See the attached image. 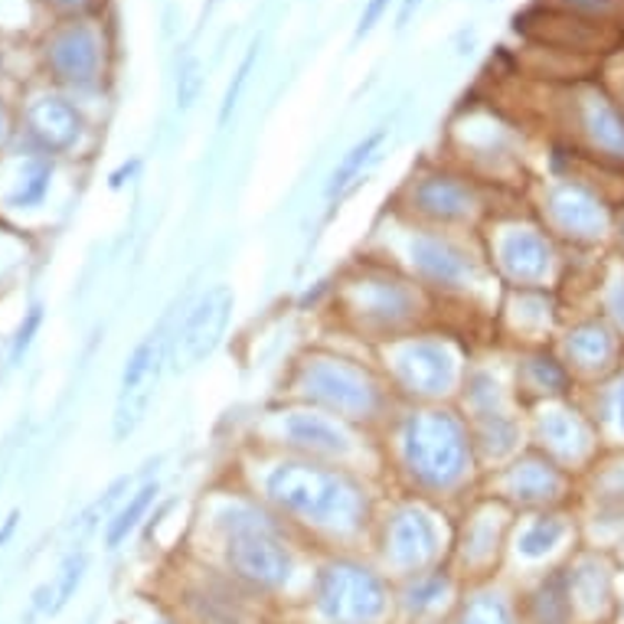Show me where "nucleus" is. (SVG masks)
<instances>
[{
  "label": "nucleus",
  "instance_id": "1",
  "mask_svg": "<svg viewBox=\"0 0 624 624\" xmlns=\"http://www.w3.org/2000/svg\"><path fill=\"white\" fill-rule=\"evenodd\" d=\"M268 494L285 510L324 526H354L364 510L360 491L347 478L311 464L275 468L268 474Z\"/></svg>",
  "mask_w": 624,
  "mask_h": 624
},
{
  "label": "nucleus",
  "instance_id": "2",
  "mask_svg": "<svg viewBox=\"0 0 624 624\" xmlns=\"http://www.w3.org/2000/svg\"><path fill=\"white\" fill-rule=\"evenodd\" d=\"M406 464L429 488H451L468 468V438L448 412H422L406 426Z\"/></svg>",
  "mask_w": 624,
  "mask_h": 624
},
{
  "label": "nucleus",
  "instance_id": "3",
  "mask_svg": "<svg viewBox=\"0 0 624 624\" xmlns=\"http://www.w3.org/2000/svg\"><path fill=\"white\" fill-rule=\"evenodd\" d=\"M229 565L255 585L278 589L291 575V556L288 550L272 536V530L249 510H229Z\"/></svg>",
  "mask_w": 624,
  "mask_h": 624
},
{
  "label": "nucleus",
  "instance_id": "4",
  "mask_svg": "<svg viewBox=\"0 0 624 624\" xmlns=\"http://www.w3.org/2000/svg\"><path fill=\"white\" fill-rule=\"evenodd\" d=\"M317 608L327 622L370 624L386 608V589L370 569L337 562L317 579Z\"/></svg>",
  "mask_w": 624,
  "mask_h": 624
},
{
  "label": "nucleus",
  "instance_id": "5",
  "mask_svg": "<svg viewBox=\"0 0 624 624\" xmlns=\"http://www.w3.org/2000/svg\"><path fill=\"white\" fill-rule=\"evenodd\" d=\"M233 301H236L233 291L226 285H216L190 308L184 327L177 330V340H174V367L181 374L200 367L219 347L233 317Z\"/></svg>",
  "mask_w": 624,
  "mask_h": 624
},
{
  "label": "nucleus",
  "instance_id": "6",
  "mask_svg": "<svg viewBox=\"0 0 624 624\" xmlns=\"http://www.w3.org/2000/svg\"><path fill=\"white\" fill-rule=\"evenodd\" d=\"M161 357H164V340L151 334L131 357H127L125 374H122V392H119V412H115V438H125L134 432V426L144 419L154 386L161 376Z\"/></svg>",
  "mask_w": 624,
  "mask_h": 624
},
{
  "label": "nucleus",
  "instance_id": "7",
  "mask_svg": "<svg viewBox=\"0 0 624 624\" xmlns=\"http://www.w3.org/2000/svg\"><path fill=\"white\" fill-rule=\"evenodd\" d=\"M308 396L320 399L337 412H370L376 402L374 382L350 364L340 360H317L305 374Z\"/></svg>",
  "mask_w": 624,
  "mask_h": 624
},
{
  "label": "nucleus",
  "instance_id": "8",
  "mask_svg": "<svg viewBox=\"0 0 624 624\" xmlns=\"http://www.w3.org/2000/svg\"><path fill=\"white\" fill-rule=\"evenodd\" d=\"M438 533L422 510H402L389 526V556L402 569H419L436 556Z\"/></svg>",
  "mask_w": 624,
  "mask_h": 624
},
{
  "label": "nucleus",
  "instance_id": "9",
  "mask_svg": "<svg viewBox=\"0 0 624 624\" xmlns=\"http://www.w3.org/2000/svg\"><path fill=\"white\" fill-rule=\"evenodd\" d=\"M399 374L402 382L412 392L422 396H436V392H448L454 382V360L436 347V344H416L409 350L399 354Z\"/></svg>",
  "mask_w": 624,
  "mask_h": 624
},
{
  "label": "nucleus",
  "instance_id": "10",
  "mask_svg": "<svg viewBox=\"0 0 624 624\" xmlns=\"http://www.w3.org/2000/svg\"><path fill=\"white\" fill-rule=\"evenodd\" d=\"M553 206V216L565 233H575V236H595L602 233L605 226V209L602 203L585 193L582 187H560L550 200Z\"/></svg>",
  "mask_w": 624,
  "mask_h": 624
},
{
  "label": "nucleus",
  "instance_id": "11",
  "mask_svg": "<svg viewBox=\"0 0 624 624\" xmlns=\"http://www.w3.org/2000/svg\"><path fill=\"white\" fill-rule=\"evenodd\" d=\"M500 262L513 282H540L550 272V246L533 233H510L500 246Z\"/></svg>",
  "mask_w": 624,
  "mask_h": 624
},
{
  "label": "nucleus",
  "instance_id": "12",
  "mask_svg": "<svg viewBox=\"0 0 624 624\" xmlns=\"http://www.w3.org/2000/svg\"><path fill=\"white\" fill-rule=\"evenodd\" d=\"M288 438L308 451H317V454H344L350 451V441L347 436L324 416H305V412H295L285 426Z\"/></svg>",
  "mask_w": 624,
  "mask_h": 624
},
{
  "label": "nucleus",
  "instance_id": "13",
  "mask_svg": "<svg viewBox=\"0 0 624 624\" xmlns=\"http://www.w3.org/2000/svg\"><path fill=\"white\" fill-rule=\"evenodd\" d=\"M412 258H416V265L429 278H436L441 285H458V282L468 278L464 255L454 249V246L441 243V239H416L412 243Z\"/></svg>",
  "mask_w": 624,
  "mask_h": 624
},
{
  "label": "nucleus",
  "instance_id": "14",
  "mask_svg": "<svg viewBox=\"0 0 624 624\" xmlns=\"http://www.w3.org/2000/svg\"><path fill=\"white\" fill-rule=\"evenodd\" d=\"M382 141H386V131H374L370 137H364L344 161H340V167L330 174V184H327V200H334V196H344L347 190L354 187V184H360L367 174H370V167H374L376 161H379V151H382Z\"/></svg>",
  "mask_w": 624,
  "mask_h": 624
},
{
  "label": "nucleus",
  "instance_id": "15",
  "mask_svg": "<svg viewBox=\"0 0 624 624\" xmlns=\"http://www.w3.org/2000/svg\"><path fill=\"white\" fill-rule=\"evenodd\" d=\"M416 203L422 213H429L436 219H461L471 209L468 190L454 181H441V177H432L416 190Z\"/></svg>",
  "mask_w": 624,
  "mask_h": 624
},
{
  "label": "nucleus",
  "instance_id": "16",
  "mask_svg": "<svg viewBox=\"0 0 624 624\" xmlns=\"http://www.w3.org/2000/svg\"><path fill=\"white\" fill-rule=\"evenodd\" d=\"M37 137L47 144V147H69L79 134V119L75 112L63 105V102H43L33 109L30 115Z\"/></svg>",
  "mask_w": 624,
  "mask_h": 624
},
{
  "label": "nucleus",
  "instance_id": "17",
  "mask_svg": "<svg viewBox=\"0 0 624 624\" xmlns=\"http://www.w3.org/2000/svg\"><path fill=\"white\" fill-rule=\"evenodd\" d=\"M507 484L520 500H550L560 494V474L543 461H523L510 471Z\"/></svg>",
  "mask_w": 624,
  "mask_h": 624
},
{
  "label": "nucleus",
  "instance_id": "18",
  "mask_svg": "<svg viewBox=\"0 0 624 624\" xmlns=\"http://www.w3.org/2000/svg\"><path fill=\"white\" fill-rule=\"evenodd\" d=\"M540 432L550 441V448L565 454V458H579V454L585 451V441H589L582 422L572 419L569 412H550V416L543 419Z\"/></svg>",
  "mask_w": 624,
  "mask_h": 624
},
{
  "label": "nucleus",
  "instance_id": "19",
  "mask_svg": "<svg viewBox=\"0 0 624 624\" xmlns=\"http://www.w3.org/2000/svg\"><path fill=\"white\" fill-rule=\"evenodd\" d=\"M569 357L582 367H602L612 357V337L599 324L579 327L569 337Z\"/></svg>",
  "mask_w": 624,
  "mask_h": 624
},
{
  "label": "nucleus",
  "instance_id": "20",
  "mask_svg": "<svg viewBox=\"0 0 624 624\" xmlns=\"http://www.w3.org/2000/svg\"><path fill=\"white\" fill-rule=\"evenodd\" d=\"M533 608H536V622L540 624L569 622V608H572V589L565 585V579H562V575H553V579H550V582L540 589V595H536Z\"/></svg>",
  "mask_w": 624,
  "mask_h": 624
},
{
  "label": "nucleus",
  "instance_id": "21",
  "mask_svg": "<svg viewBox=\"0 0 624 624\" xmlns=\"http://www.w3.org/2000/svg\"><path fill=\"white\" fill-rule=\"evenodd\" d=\"M57 65L63 69L69 79L82 75V72H92L95 65V47L89 40V33H69L57 43Z\"/></svg>",
  "mask_w": 624,
  "mask_h": 624
},
{
  "label": "nucleus",
  "instance_id": "22",
  "mask_svg": "<svg viewBox=\"0 0 624 624\" xmlns=\"http://www.w3.org/2000/svg\"><path fill=\"white\" fill-rule=\"evenodd\" d=\"M157 498V484L151 481V484H144L134 498L127 500L125 507H122V513L112 520V526H109V533H105V543L109 546H119L122 540H127V533L141 523V516L147 513V507H151V500Z\"/></svg>",
  "mask_w": 624,
  "mask_h": 624
},
{
  "label": "nucleus",
  "instance_id": "23",
  "mask_svg": "<svg viewBox=\"0 0 624 624\" xmlns=\"http://www.w3.org/2000/svg\"><path fill=\"white\" fill-rule=\"evenodd\" d=\"M569 589L575 592V599H579L585 608H599V605H605V599H608V575H605L602 565L585 562V565L572 575Z\"/></svg>",
  "mask_w": 624,
  "mask_h": 624
},
{
  "label": "nucleus",
  "instance_id": "24",
  "mask_svg": "<svg viewBox=\"0 0 624 624\" xmlns=\"http://www.w3.org/2000/svg\"><path fill=\"white\" fill-rule=\"evenodd\" d=\"M562 523L560 520H540V523H533L523 536H520V553L526 556V560H540V556H546V553H553L556 546H560L562 540Z\"/></svg>",
  "mask_w": 624,
  "mask_h": 624
},
{
  "label": "nucleus",
  "instance_id": "25",
  "mask_svg": "<svg viewBox=\"0 0 624 624\" xmlns=\"http://www.w3.org/2000/svg\"><path fill=\"white\" fill-rule=\"evenodd\" d=\"M589 127L595 134V141L612 151V154H624V122L608 109V105H595L589 115Z\"/></svg>",
  "mask_w": 624,
  "mask_h": 624
},
{
  "label": "nucleus",
  "instance_id": "26",
  "mask_svg": "<svg viewBox=\"0 0 624 624\" xmlns=\"http://www.w3.org/2000/svg\"><path fill=\"white\" fill-rule=\"evenodd\" d=\"M50 190V167L47 164H30V171L20 177V187L17 193H10V203L13 206H37Z\"/></svg>",
  "mask_w": 624,
  "mask_h": 624
},
{
  "label": "nucleus",
  "instance_id": "27",
  "mask_svg": "<svg viewBox=\"0 0 624 624\" xmlns=\"http://www.w3.org/2000/svg\"><path fill=\"white\" fill-rule=\"evenodd\" d=\"M461 624H510V612H507V605L500 602L498 595H478L464 608Z\"/></svg>",
  "mask_w": 624,
  "mask_h": 624
},
{
  "label": "nucleus",
  "instance_id": "28",
  "mask_svg": "<svg viewBox=\"0 0 624 624\" xmlns=\"http://www.w3.org/2000/svg\"><path fill=\"white\" fill-rule=\"evenodd\" d=\"M370 311L386 317V320H396V317H402V314L409 311V298H406L399 288L382 285V288H374V291H370Z\"/></svg>",
  "mask_w": 624,
  "mask_h": 624
},
{
  "label": "nucleus",
  "instance_id": "29",
  "mask_svg": "<svg viewBox=\"0 0 624 624\" xmlns=\"http://www.w3.org/2000/svg\"><path fill=\"white\" fill-rule=\"evenodd\" d=\"M82 569H85V556H69L60 572V585H57V608H63L65 602L72 599V592L82 582Z\"/></svg>",
  "mask_w": 624,
  "mask_h": 624
},
{
  "label": "nucleus",
  "instance_id": "30",
  "mask_svg": "<svg viewBox=\"0 0 624 624\" xmlns=\"http://www.w3.org/2000/svg\"><path fill=\"white\" fill-rule=\"evenodd\" d=\"M196 95H200V63L187 60L181 65V79H177V105L187 112V109H193Z\"/></svg>",
  "mask_w": 624,
  "mask_h": 624
},
{
  "label": "nucleus",
  "instance_id": "31",
  "mask_svg": "<svg viewBox=\"0 0 624 624\" xmlns=\"http://www.w3.org/2000/svg\"><path fill=\"white\" fill-rule=\"evenodd\" d=\"M255 50H258V47H252L249 57L243 60L239 72H236V82L229 85V92H226V99H223V112H219V122H229V115H233V109H236V102H239V92H243V85L249 82L252 63H255Z\"/></svg>",
  "mask_w": 624,
  "mask_h": 624
},
{
  "label": "nucleus",
  "instance_id": "32",
  "mask_svg": "<svg viewBox=\"0 0 624 624\" xmlns=\"http://www.w3.org/2000/svg\"><path fill=\"white\" fill-rule=\"evenodd\" d=\"M444 595V582L441 579H426V582H419L412 592H409V608H432L438 605V599Z\"/></svg>",
  "mask_w": 624,
  "mask_h": 624
},
{
  "label": "nucleus",
  "instance_id": "33",
  "mask_svg": "<svg viewBox=\"0 0 624 624\" xmlns=\"http://www.w3.org/2000/svg\"><path fill=\"white\" fill-rule=\"evenodd\" d=\"M533 374H536V379H540L546 389H562V386H565V374H562L553 360H536V364H533Z\"/></svg>",
  "mask_w": 624,
  "mask_h": 624
},
{
  "label": "nucleus",
  "instance_id": "34",
  "mask_svg": "<svg viewBox=\"0 0 624 624\" xmlns=\"http://www.w3.org/2000/svg\"><path fill=\"white\" fill-rule=\"evenodd\" d=\"M37 327H40V308H33V311L27 314V324L20 327V334H17V340H13V360H20V354L30 347V340H33Z\"/></svg>",
  "mask_w": 624,
  "mask_h": 624
},
{
  "label": "nucleus",
  "instance_id": "35",
  "mask_svg": "<svg viewBox=\"0 0 624 624\" xmlns=\"http://www.w3.org/2000/svg\"><path fill=\"white\" fill-rule=\"evenodd\" d=\"M386 3H389V0H370V7H367V10H364V17H360L357 40H360V37H367V33L374 30L376 20H379V17H382V10H386Z\"/></svg>",
  "mask_w": 624,
  "mask_h": 624
},
{
  "label": "nucleus",
  "instance_id": "36",
  "mask_svg": "<svg viewBox=\"0 0 624 624\" xmlns=\"http://www.w3.org/2000/svg\"><path fill=\"white\" fill-rule=\"evenodd\" d=\"M612 311L624 324V282H618V288L612 291Z\"/></svg>",
  "mask_w": 624,
  "mask_h": 624
},
{
  "label": "nucleus",
  "instance_id": "37",
  "mask_svg": "<svg viewBox=\"0 0 624 624\" xmlns=\"http://www.w3.org/2000/svg\"><path fill=\"white\" fill-rule=\"evenodd\" d=\"M422 7V0H402V10H399V23H409V17Z\"/></svg>",
  "mask_w": 624,
  "mask_h": 624
},
{
  "label": "nucleus",
  "instance_id": "38",
  "mask_svg": "<svg viewBox=\"0 0 624 624\" xmlns=\"http://www.w3.org/2000/svg\"><path fill=\"white\" fill-rule=\"evenodd\" d=\"M618 422H622V432H624V382L618 386Z\"/></svg>",
  "mask_w": 624,
  "mask_h": 624
}]
</instances>
